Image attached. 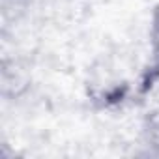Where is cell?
I'll use <instances>...</instances> for the list:
<instances>
[{
    "instance_id": "obj_1",
    "label": "cell",
    "mask_w": 159,
    "mask_h": 159,
    "mask_svg": "<svg viewBox=\"0 0 159 159\" xmlns=\"http://www.w3.org/2000/svg\"><path fill=\"white\" fill-rule=\"evenodd\" d=\"M159 81V4L150 15V62L140 77V92H150Z\"/></svg>"
},
{
    "instance_id": "obj_2",
    "label": "cell",
    "mask_w": 159,
    "mask_h": 159,
    "mask_svg": "<svg viewBox=\"0 0 159 159\" xmlns=\"http://www.w3.org/2000/svg\"><path fill=\"white\" fill-rule=\"evenodd\" d=\"M142 135L146 144L159 155V111L150 112L142 125Z\"/></svg>"
}]
</instances>
